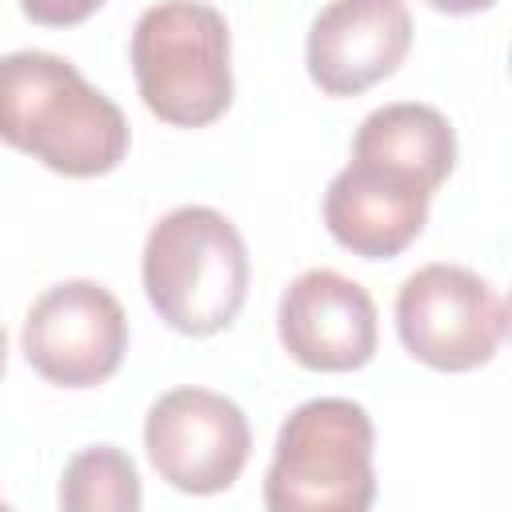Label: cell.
I'll return each mask as SVG.
<instances>
[{
	"label": "cell",
	"instance_id": "cell-1",
	"mask_svg": "<svg viewBox=\"0 0 512 512\" xmlns=\"http://www.w3.org/2000/svg\"><path fill=\"white\" fill-rule=\"evenodd\" d=\"M0 140L44 168L92 180L128 156V120L112 96L56 52L20 48L0 56Z\"/></svg>",
	"mask_w": 512,
	"mask_h": 512
},
{
	"label": "cell",
	"instance_id": "cell-2",
	"mask_svg": "<svg viewBox=\"0 0 512 512\" xmlns=\"http://www.w3.org/2000/svg\"><path fill=\"white\" fill-rule=\"evenodd\" d=\"M248 276L240 228L208 204H180L148 228L140 256L144 296L184 336L224 332L248 300Z\"/></svg>",
	"mask_w": 512,
	"mask_h": 512
},
{
	"label": "cell",
	"instance_id": "cell-3",
	"mask_svg": "<svg viewBox=\"0 0 512 512\" xmlns=\"http://www.w3.org/2000/svg\"><path fill=\"white\" fill-rule=\"evenodd\" d=\"M376 428L364 404L316 396L296 404L272 448L264 504L272 512H364L376 500Z\"/></svg>",
	"mask_w": 512,
	"mask_h": 512
},
{
	"label": "cell",
	"instance_id": "cell-4",
	"mask_svg": "<svg viewBox=\"0 0 512 512\" xmlns=\"http://www.w3.org/2000/svg\"><path fill=\"white\" fill-rule=\"evenodd\" d=\"M132 76L152 116L208 128L232 104V32L204 0H160L132 28Z\"/></svg>",
	"mask_w": 512,
	"mask_h": 512
},
{
	"label": "cell",
	"instance_id": "cell-5",
	"mask_svg": "<svg viewBox=\"0 0 512 512\" xmlns=\"http://www.w3.org/2000/svg\"><path fill=\"white\" fill-rule=\"evenodd\" d=\"M396 332L412 360L436 372H472L500 352L508 304L464 264H424L396 292Z\"/></svg>",
	"mask_w": 512,
	"mask_h": 512
},
{
	"label": "cell",
	"instance_id": "cell-6",
	"mask_svg": "<svg viewBox=\"0 0 512 512\" xmlns=\"http://www.w3.org/2000/svg\"><path fill=\"white\" fill-rule=\"evenodd\" d=\"M24 360L56 388H96L116 376L128 352L124 304L96 280L44 288L20 328Z\"/></svg>",
	"mask_w": 512,
	"mask_h": 512
},
{
	"label": "cell",
	"instance_id": "cell-7",
	"mask_svg": "<svg viewBox=\"0 0 512 512\" xmlns=\"http://www.w3.org/2000/svg\"><path fill=\"white\" fill-rule=\"evenodd\" d=\"M144 448L160 480L188 496H212L240 480L252 428L236 400L212 388H172L144 416Z\"/></svg>",
	"mask_w": 512,
	"mask_h": 512
},
{
	"label": "cell",
	"instance_id": "cell-8",
	"mask_svg": "<svg viewBox=\"0 0 512 512\" xmlns=\"http://www.w3.org/2000/svg\"><path fill=\"white\" fill-rule=\"evenodd\" d=\"M276 332L300 368L356 372L376 356V300L336 268H308L284 288Z\"/></svg>",
	"mask_w": 512,
	"mask_h": 512
},
{
	"label": "cell",
	"instance_id": "cell-9",
	"mask_svg": "<svg viewBox=\"0 0 512 512\" xmlns=\"http://www.w3.org/2000/svg\"><path fill=\"white\" fill-rule=\"evenodd\" d=\"M412 48L404 0H328L308 28L304 64L324 96H360L388 80Z\"/></svg>",
	"mask_w": 512,
	"mask_h": 512
},
{
	"label": "cell",
	"instance_id": "cell-10",
	"mask_svg": "<svg viewBox=\"0 0 512 512\" xmlns=\"http://www.w3.org/2000/svg\"><path fill=\"white\" fill-rule=\"evenodd\" d=\"M428 204L432 188L420 180L372 160H348V168L328 180L324 224L340 248L364 260H388L424 232Z\"/></svg>",
	"mask_w": 512,
	"mask_h": 512
},
{
	"label": "cell",
	"instance_id": "cell-11",
	"mask_svg": "<svg viewBox=\"0 0 512 512\" xmlns=\"http://www.w3.org/2000/svg\"><path fill=\"white\" fill-rule=\"evenodd\" d=\"M352 160L396 168L436 192L456 168V132L440 108L420 100H396L372 108L360 120L352 136Z\"/></svg>",
	"mask_w": 512,
	"mask_h": 512
},
{
	"label": "cell",
	"instance_id": "cell-12",
	"mask_svg": "<svg viewBox=\"0 0 512 512\" xmlns=\"http://www.w3.org/2000/svg\"><path fill=\"white\" fill-rule=\"evenodd\" d=\"M144 504L140 472L116 444H92L64 464L60 508L68 512H136Z\"/></svg>",
	"mask_w": 512,
	"mask_h": 512
},
{
	"label": "cell",
	"instance_id": "cell-13",
	"mask_svg": "<svg viewBox=\"0 0 512 512\" xmlns=\"http://www.w3.org/2000/svg\"><path fill=\"white\" fill-rule=\"evenodd\" d=\"M100 4L104 0H20V12L44 28H72L84 24Z\"/></svg>",
	"mask_w": 512,
	"mask_h": 512
},
{
	"label": "cell",
	"instance_id": "cell-14",
	"mask_svg": "<svg viewBox=\"0 0 512 512\" xmlns=\"http://www.w3.org/2000/svg\"><path fill=\"white\" fill-rule=\"evenodd\" d=\"M424 4L436 8V12H448V16H472V12L492 8L496 0H424Z\"/></svg>",
	"mask_w": 512,
	"mask_h": 512
},
{
	"label": "cell",
	"instance_id": "cell-15",
	"mask_svg": "<svg viewBox=\"0 0 512 512\" xmlns=\"http://www.w3.org/2000/svg\"><path fill=\"white\" fill-rule=\"evenodd\" d=\"M8 368V336H4V324H0V376Z\"/></svg>",
	"mask_w": 512,
	"mask_h": 512
}]
</instances>
